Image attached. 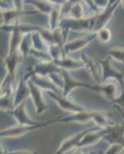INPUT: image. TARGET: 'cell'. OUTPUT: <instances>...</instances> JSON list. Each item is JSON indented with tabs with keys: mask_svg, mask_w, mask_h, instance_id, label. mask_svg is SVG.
<instances>
[{
	"mask_svg": "<svg viewBox=\"0 0 124 154\" xmlns=\"http://www.w3.org/2000/svg\"><path fill=\"white\" fill-rule=\"evenodd\" d=\"M108 54L111 57L114 58L118 61H120L124 63V49H111L108 52Z\"/></svg>",
	"mask_w": 124,
	"mask_h": 154,
	"instance_id": "cell-15",
	"label": "cell"
},
{
	"mask_svg": "<svg viewBox=\"0 0 124 154\" xmlns=\"http://www.w3.org/2000/svg\"><path fill=\"white\" fill-rule=\"evenodd\" d=\"M73 154H82V153L79 152V151H76V152H74Z\"/></svg>",
	"mask_w": 124,
	"mask_h": 154,
	"instance_id": "cell-20",
	"label": "cell"
},
{
	"mask_svg": "<svg viewBox=\"0 0 124 154\" xmlns=\"http://www.w3.org/2000/svg\"><path fill=\"white\" fill-rule=\"evenodd\" d=\"M62 76L63 78V96L67 97L70 93L72 89L75 87H85L88 88L89 89L96 91V86H92L90 85H88L86 83H83V82H78V81L75 80V79L66 71V70L63 69L61 71Z\"/></svg>",
	"mask_w": 124,
	"mask_h": 154,
	"instance_id": "cell-1",
	"label": "cell"
},
{
	"mask_svg": "<svg viewBox=\"0 0 124 154\" xmlns=\"http://www.w3.org/2000/svg\"><path fill=\"white\" fill-rule=\"evenodd\" d=\"M28 87V84H26V82L23 79H21V81L19 82L15 99L13 100V106H19L23 102V100L28 96V95L30 93V89Z\"/></svg>",
	"mask_w": 124,
	"mask_h": 154,
	"instance_id": "cell-11",
	"label": "cell"
},
{
	"mask_svg": "<svg viewBox=\"0 0 124 154\" xmlns=\"http://www.w3.org/2000/svg\"><path fill=\"white\" fill-rule=\"evenodd\" d=\"M124 149L123 144L114 143L111 144L105 154H119Z\"/></svg>",
	"mask_w": 124,
	"mask_h": 154,
	"instance_id": "cell-17",
	"label": "cell"
},
{
	"mask_svg": "<svg viewBox=\"0 0 124 154\" xmlns=\"http://www.w3.org/2000/svg\"><path fill=\"white\" fill-rule=\"evenodd\" d=\"M63 69L58 67L55 64H51V63H43V64H38L34 68V72L38 73L41 76L43 77L44 75L47 74H51L53 72H61Z\"/></svg>",
	"mask_w": 124,
	"mask_h": 154,
	"instance_id": "cell-10",
	"label": "cell"
},
{
	"mask_svg": "<svg viewBox=\"0 0 124 154\" xmlns=\"http://www.w3.org/2000/svg\"><path fill=\"white\" fill-rule=\"evenodd\" d=\"M7 154H37V152L36 151L33 152V151L29 150H16L8 152Z\"/></svg>",
	"mask_w": 124,
	"mask_h": 154,
	"instance_id": "cell-19",
	"label": "cell"
},
{
	"mask_svg": "<svg viewBox=\"0 0 124 154\" xmlns=\"http://www.w3.org/2000/svg\"><path fill=\"white\" fill-rule=\"evenodd\" d=\"M29 88L30 89V93L32 95V98L33 99V102L35 103L37 113H42L44 111H45L48 109L47 106L45 103L42 97V93L38 86L33 80H29L27 82Z\"/></svg>",
	"mask_w": 124,
	"mask_h": 154,
	"instance_id": "cell-6",
	"label": "cell"
},
{
	"mask_svg": "<svg viewBox=\"0 0 124 154\" xmlns=\"http://www.w3.org/2000/svg\"><path fill=\"white\" fill-rule=\"evenodd\" d=\"M96 91L99 93H104L107 96H113L116 93V86L114 83H108V84L96 85Z\"/></svg>",
	"mask_w": 124,
	"mask_h": 154,
	"instance_id": "cell-14",
	"label": "cell"
},
{
	"mask_svg": "<svg viewBox=\"0 0 124 154\" xmlns=\"http://www.w3.org/2000/svg\"><path fill=\"white\" fill-rule=\"evenodd\" d=\"M103 66V80H106L107 79L110 78V77H114L116 78L118 81H119L121 86H123L122 84V79H123L124 74L122 72H117L116 70L114 69L110 63V60H101L100 61Z\"/></svg>",
	"mask_w": 124,
	"mask_h": 154,
	"instance_id": "cell-8",
	"label": "cell"
},
{
	"mask_svg": "<svg viewBox=\"0 0 124 154\" xmlns=\"http://www.w3.org/2000/svg\"><path fill=\"white\" fill-rule=\"evenodd\" d=\"M52 123H53V119L48 121L46 123H42L39 125H36V126H22V125H19V126H16V127L10 128L8 130L1 131V137H19V136H22V135L25 134L26 133H28L31 130L43 127V126H45L46 125Z\"/></svg>",
	"mask_w": 124,
	"mask_h": 154,
	"instance_id": "cell-3",
	"label": "cell"
},
{
	"mask_svg": "<svg viewBox=\"0 0 124 154\" xmlns=\"http://www.w3.org/2000/svg\"><path fill=\"white\" fill-rule=\"evenodd\" d=\"M12 114H13V116L16 118L18 123H19V125H22V126H36V125L42 123L32 120L28 116L26 111L22 104H19L13 109Z\"/></svg>",
	"mask_w": 124,
	"mask_h": 154,
	"instance_id": "cell-7",
	"label": "cell"
},
{
	"mask_svg": "<svg viewBox=\"0 0 124 154\" xmlns=\"http://www.w3.org/2000/svg\"><path fill=\"white\" fill-rule=\"evenodd\" d=\"M96 34H93V35L86 37V38H79V39H76V40L73 41V42H70V43L65 46V50L67 53L79 50V49H82L84 46H86L87 44H89L96 37Z\"/></svg>",
	"mask_w": 124,
	"mask_h": 154,
	"instance_id": "cell-9",
	"label": "cell"
},
{
	"mask_svg": "<svg viewBox=\"0 0 124 154\" xmlns=\"http://www.w3.org/2000/svg\"><path fill=\"white\" fill-rule=\"evenodd\" d=\"M112 126H109L107 128H104L103 130H100L99 131V129H96V130H93L92 131L89 132V133H86L82 139L81 140V141L79 142V143L78 144V146L77 147H83V146H88L93 145V144L96 143L97 141L100 140L102 138H104L105 136H107L110 131V129Z\"/></svg>",
	"mask_w": 124,
	"mask_h": 154,
	"instance_id": "cell-2",
	"label": "cell"
},
{
	"mask_svg": "<svg viewBox=\"0 0 124 154\" xmlns=\"http://www.w3.org/2000/svg\"><path fill=\"white\" fill-rule=\"evenodd\" d=\"M96 129H99V128H90L89 130H86L84 131L80 132V133H78L77 134L74 135V136H72L70 138L65 140L63 143L60 145V148L56 151V152L55 154H63L64 152H66L67 151H68L69 149H72L73 147H77L78 146V144L79 143V142L81 141V140L82 139V137L85 136L87 133L92 131L93 130H96Z\"/></svg>",
	"mask_w": 124,
	"mask_h": 154,
	"instance_id": "cell-5",
	"label": "cell"
},
{
	"mask_svg": "<svg viewBox=\"0 0 124 154\" xmlns=\"http://www.w3.org/2000/svg\"><path fill=\"white\" fill-rule=\"evenodd\" d=\"M98 35L100 37V41L103 42H109L110 40V38H111V33H110V30L105 28L100 29L99 30Z\"/></svg>",
	"mask_w": 124,
	"mask_h": 154,
	"instance_id": "cell-16",
	"label": "cell"
},
{
	"mask_svg": "<svg viewBox=\"0 0 124 154\" xmlns=\"http://www.w3.org/2000/svg\"><path fill=\"white\" fill-rule=\"evenodd\" d=\"M5 64L8 69V75L7 79L9 82L13 79V76H14V72L16 70V66H17L18 62H19V58H18L17 54L16 52H13L12 53H9V56L5 60Z\"/></svg>",
	"mask_w": 124,
	"mask_h": 154,
	"instance_id": "cell-12",
	"label": "cell"
},
{
	"mask_svg": "<svg viewBox=\"0 0 124 154\" xmlns=\"http://www.w3.org/2000/svg\"><path fill=\"white\" fill-rule=\"evenodd\" d=\"M55 64L56 66L65 68L67 69H79L82 67V63L72 60L71 58H63L58 60H55Z\"/></svg>",
	"mask_w": 124,
	"mask_h": 154,
	"instance_id": "cell-13",
	"label": "cell"
},
{
	"mask_svg": "<svg viewBox=\"0 0 124 154\" xmlns=\"http://www.w3.org/2000/svg\"><path fill=\"white\" fill-rule=\"evenodd\" d=\"M48 93L50 96V97H52L53 100H56V103L59 104V106L64 110L69 111V112H73L75 113L82 112V111H86V109L77 105V104H75L72 101L69 100L66 96H62L60 94L53 93V92H48Z\"/></svg>",
	"mask_w": 124,
	"mask_h": 154,
	"instance_id": "cell-4",
	"label": "cell"
},
{
	"mask_svg": "<svg viewBox=\"0 0 124 154\" xmlns=\"http://www.w3.org/2000/svg\"><path fill=\"white\" fill-rule=\"evenodd\" d=\"M114 103L117 104L118 106H120L121 108H123L124 107V89L123 92H122V94L119 96V97H117L114 100Z\"/></svg>",
	"mask_w": 124,
	"mask_h": 154,
	"instance_id": "cell-18",
	"label": "cell"
}]
</instances>
